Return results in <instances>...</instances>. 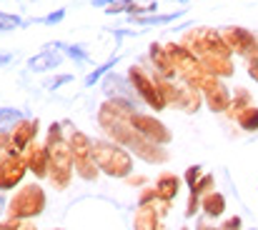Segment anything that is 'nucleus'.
Instances as JSON below:
<instances>
[{"instance_id":"4","label":"nucleus","mask_w":258,"mask_h":230,"mask_svg":"<svg viewBox=\"0 0 258 230\" xmlns=\"http://www.w3.org/2000/svg\"><path fill=\"white\" fill-rule=\"evenodd\" d=\"M18 115H20L18 110H0V128H3L5 123H13Z\"/></svg>"},{"instance_id":"3","label":"nucleus","mask_w":258,"mask_h":230,"mask_svg":"<svg viewBox=\"0 0 258 230\" xmlns=\"http://www.w3.org/2000/svg\"><path fill=\"white\" fill-rule=\"evenodd\" d=\"M18 25H23V20H20V18L0 13V30H13V28H18Z\"/></svg>"},{"instance_id":"9","label":"nucleus","mask_w":258,"mask_h":230,"mask_svg":"<svg viewBox=\"0 0 258 230\" xmlns=\"http://www.w3.org/2000/svg\"><path fill=\"white\" fill-rule=\"evenodd\" d=\"M105 3H110V0H95V5H105Z\"/></svg>"},{"instance_id":"7","label":"nucleus","mask_w":258,"mask_h":230,"mask_svg":"<svg viewBox=\"0 0 258 230\" xmlns=\"http://www.w3.org/2000/svg\"><path fill=\"white\" fill-rule=\"evenodd\" d=\"M58 20H63V10H58V13H53V15L43 18V23H58Z\"/></svg>"},{"instance_id":"5","label":"nucleus","mask_w":258,"mask_h":230,"mask_svg":"<svg viewBox=\"0 0 258 230\" xmlns=\"http://www.w3.org/2000/svg\"><path fill=\"white\" fill-rule=\"evenodd\" d=\"M108 68H113V63H108V65H103V68H98V70H95V73H90V75L86 78V83H88V85H93V83H95V80H98V78L103 75V73H105V70H108Z\"/></svg>"},{"instance_id":"8","label":"nucleus","mask_w":258,"mask_h":230,"mask_svg":"<svg viewBox=\"0 0 258 230\" xmlns=\"http://www.w3.org/2000/svg\"><path fill=\"white\" fill-rule=\"evenodd\" d=\"M5 63H10V55H0V65H5Z\"/></svg>"},{"instance_id":"6","label":"nucleus","mask_w":258,"mask_h":230,"mask_svg":"<svg viewBox=\"0 0 258 230\" xmlns=\"http://www.w3.org/2000/svg\"><path fill=\"white\" fill-rule=\"evenodd\" d=\"M66 53H68V55H73V58H78V60H86V53H83V50H78V48H66Z\"/></svg>"},{"instance_id":"2","label":"nucleus","mask_w":258,"mask_h":230,"mask_svg":"<svg viewBox=\"0 0 258 230\" xmlns=\"http://www.w3.org/2000/svg\"><path fill=\"white\" fill-rule=\"evenodd\" d=\"M183 13H173V15H148V18H136V23L141 25H161V23H171Z\"/></svg>"},{"instance_id":"1","label":"nucleus","mask_w":258,"mask_h":230,"mask_svg":"<svg viewBox=\"0 0 258 230\" xmlns=\"http://www.w3.org/2000/svg\"><path fill=\"white\" fill-rule=\"evenodd\" d=\"M58 63H60V55H58V53H53V50H45V53H40V55L30 58L28 68L40 73V70H50V68H55Z\"/></svg>"}]
</instances>
